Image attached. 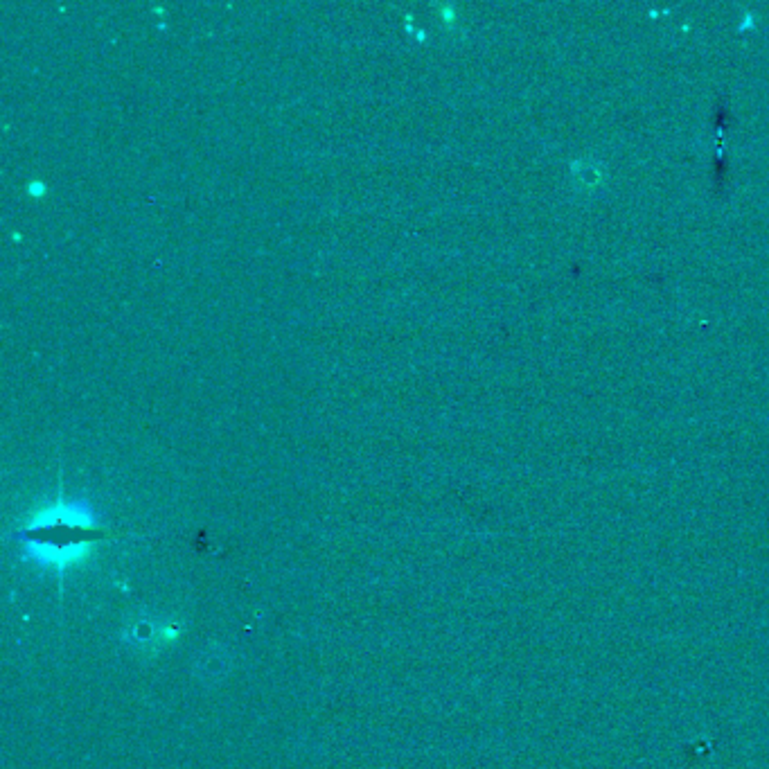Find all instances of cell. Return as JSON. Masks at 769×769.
<instances>
[{
	"mask_svg": "<svg viewBox=\"0 0 769 769\" xmlns=\"http://www.w3.org/2000/svg\"><path fill=\"white\" fill-rule=\"evenodd\" d=\"M28 535L34 544H46L55 548H73L77 544L86 542V539L100 537V533L93 526L82 524L75 515H55V519L41 521L37 528L28 530Z\"/></svg>",
	"mask_w": 769,
	"mask_h": 769,
	"instance_id": "6da1fadb",
	"label": "cell"
}]
</instances>
